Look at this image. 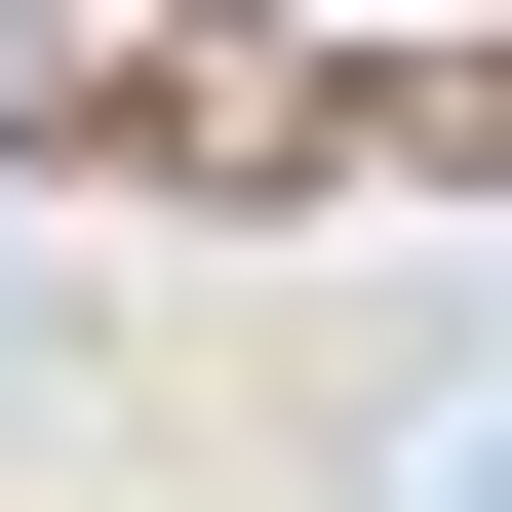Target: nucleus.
I'll list each match as a JSON object with an SVG mask.
<instances>
[{
	"label": "nucleus",
	"instance_id": "nucleus-2",
	"mask_svg": "<svg viewBox=\"0 0 512 512\" xmlns=\"http://www.w3.org/2000/svg\"><path fill=\"white\" fill-rule=\"evenodd\" d=\"M0 355H40V237H0Z\"/></svg>",
	"mask_w": 512,
	"mask_h": 512
},
{
	"label": "nucleus",
	"instance_id": "nucleus-1",
	"mask_svg": "<svg viewBox=\"0 0 512 512\" xmlns=\"http://www.w3.org/2000/svg\"><path fill=\"white\" fill-rule=\"evenodd\" d=\"M316 512H512V355H394V394H355V473H316Z\"/></svg>",
	"mask_w": 512,
	"mask_h": 512
}]
</instances>
